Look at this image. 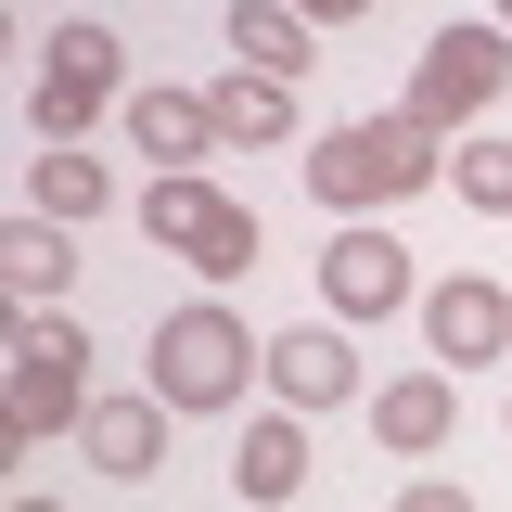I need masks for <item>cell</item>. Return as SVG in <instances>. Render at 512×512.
<instances>
[{
	"label": "cell",
	"instance_id": "6da1fadb",
	"mask_svg": "<svg viewBox=\"0 0 512 512\" xmlns=\"http://www.w3.org/2000/svg\"><path fill=\"white\" fill-rule=\"evenodd\" d=\"M436 167H448V154H436V128L397 103V116H346V128H333V141L308 154V192L359 218V205H397V192H423Z\"/></svg>",
	"mask_w": 512,
	"mask_h": 512
},
{
	"label": "cell",
	"instance_id": "7a4b0ae2",
	"mask_svg": "<svg viewBox=\"0 0 512 512\" xmlns=\"http://www.w3.org/2000/svg\"><path fill=\"white\" fill-rule=\"evenodd\" d=\"M244 372H269V346H256L231 308H167L154 320V397H167V410H231Z\"/></svg>",
	"mask_w": 512,
	"mask_h": 512
},
{
	"label": "cell",
	"instance_id": "3957f363",
	"mask_svg": "<svg viewBox=\"0 0 512 512\" xmlns=\"http://www.w3.org/2000/svg\"><path fill=\"white\" fill-rule=\"evenodd\" d=\"M141 231H154L167 256H192L205 282H244L256 269V205H231V192L192 180V167H167V180L141 192Z\"/></svg>",
	"mask_w": 512,
	"mask_h": 512
},
{
	"label": "cell",
	"instance_id": "277c9868",
	"mask_svg": "<svg viewBox=\"0 0 512 512\" xmlns=\"http://www.w3.org/2000/svg\"><path fill=\"white\" fill-rule=\"evenodd\" d=\"M13 436H64V423H90V333L52 308H26L13 320Z\"/></svg>",
	"mask_w": 512,
	"mask_h": 512
},
{
	"label": "cell",
	"instance_id": "5b68a950",
	"mask_svg": "<svg viewBox=\"0 0 512 512\" xmlns=\"http://www.w3.org/2000/svg\"><path fill=\"white\" fill-rule=\"evenodd\" d=\"M500 77H512V26H436V39H423V77H410V116L448 141L461 116L500 103Z\"/></svg>",
	"mask_w": 512,
	"mask_h": 512
},
{
	"label": "cell",
	"instance_id": "8992f818",
	"mask_svg": "<svg viewBox=\"0 0 512 512\" xmlns=\"http://www.w3.org/2000/svg\"><path fill=\"white\" fill-rule=\"evenodd\" d=\"M116 77H128L116 26H52V64H39V90H26V128H39V141H77V128L116 103Z\"/></svg>",
	"mask_w": 512,
	"mask_h": 512
},
{
	"label": "cell",
	"instance_id": "52a82bcc",
	"mask_svg": "<svg viewBox=\"0 0 512 512\" xmlns=\"http://www.w3.org/2000/svg\"><path fill=\"white\" fill-rule=\"evenodd\" d=\"M320 308H333V320H397V308H410V256L384 244L372 218L333 231V256H320Z\"/></svg>",
	"mask_w": 512,
	"mask_h": 512
},
{
	"label": "cell",
	"instance_id": "ba28073f",
	"mask_svg": "<svg viewBox=\"0 0 512 512\" xmlns=\"http://www.w3.org/2000/svg\"><path fill=\"white\" fill-rule=\"evenodd\" d=\"M423 346L461 359V372H474V359H512V295H500V282H474V269L436 282V295H423Z\"/></svg>",
	"mask_w": 512,
	"mask_h": 512
},
{
	"label": "cell",
	"instance_id": "9c48e42d",
	"mask_svg": "<svg viewBox=\"0 0 512 512\" xmlns=\"http://www.w3.org/2000/svg\"><path fill=\"white\" fill-rule=\"evenodd\" d=\"M77 436H90V461H103L116 487H154V474H167V397H154V384H141V397H90Z\"/></svg>",
	"mask_w": 512,
	"mask_h": 512
},
{
	"label": "cell",
	"instance_id": "30bf717a",
	"mask_svg": "<svg viewBox=\"0 0 512 512\" xmlns=\"http://www.w3.org/2000/svg\"><path fill=\"white\" fill-rule=\"evenodd\" d=\"M269 384H282V410H346L359 397V346L308 320V333H269Z\"/></svg>",
	"mask_w": 512,
	"mask_h": 512
},
{
	"label": "cell",
	"instance_id": "8fae6325",
	"mask_svg": "<svg viewBox=\"0 0 512 512\" xmlns=\"http://www.w3.org/2000/svg\"><path fill=\"white\" fill-rule=\"evenodd\" d=\"M448 423H461V384H448V372H397V384L372 397V436L397 448V461H436Z\"/></svg>",
	"mask_w": 512,
	"mask_h": 512
},
{
	"label": "cell",
	"instance_id": "7c38bea8",
	"mask_svg": "<svg viewBox=\"0 0 512 512\" xmlns=\"http://www.w3.org/2000/svg\"><path fill=\"white\" fill-rule=\"evenodd\" d=\"M128 141H141L154 180H167L192 154H218V116H205V90H128Z\"/></svg>",
	"mask_w": 512,
	"mask_h": 512
},
{
	"label": "cell",
	"instance_id": "4fadbf2b",
	"mask_svg": "<svg viewBox=\"0 0 512 512\" xmlns=\"http://www.w3.org/2000/svg\"><path fill=\"white\" fill-rule=\"evenodd\" d=\"M231 64H256V77H308V13L295 0H231Z\"/></svg>",
	"mask_w": 512,
	"mask_h": 512
},
{
	"label": "cell",
	"instance_id": "5bb4252c",
	"mask_svg": "<svg viewBox=\"0 0 512 512\" xmlns=\"http://www.w3.org/2000/svg\"><path fill=\"white\" fill-rule=\"evenodd\" d=\"M205 116H218V141H256V154H269V141H295V90L256 77V64H231V77L205 90Z\"/></svg>",
	"mask_w": 512,
	"mask_h": 512
},
{
	"label": "cell",
	"instance_id": "9a60e30c",
	"mask_svg": "<svg viewBox=\"0 0 512 512\" xmlns=\"http://www.w3.org/2000/svg\"><path fill=\"white\" fill-rule=\"evenodd\" d=\"M231 487H244V512H282L295 487H308V436H295V410H282V423H256V436L231 448Z\"/></svg>",
	"mask_w": 512,
	"mask_h": 512
},
{
	"label": "cell",
	"instance_id": "2e32d148",
	"mask_svg": "<svg viewBox=\"0 0 512 512\" xmlns=\"http://www.w3.org/2000/svg\"><path fill=\"white\" fill-rule=\"evenodd\" d=\"M64 269H77V256H64V218H39V205H26V218L0 231V282H13V308H52Z\"/></svg>",
	"mask_w": 512,
	"mask_h": 512
},
{
	"label": "cell",
	"instance_id": "e0dca14e",
	"mask_svg": "<svg viewBox=\"0 0 512 512\" xmlns=\"http://www.w3.org/2000/svg\"><path fill=\"white\" fill-rule=\"evenodd\" d=\"M26 192H39V218H64V231L116 205V180H103V167H90L77 141H39V180H26Z\"/></svg>",
	"mask_w": 512,
	"mask_h": 512
},
{
	"label": "cell",
	"instance_id": "ac0fdd59",
	"mask_svg": "<svg viewBox=\"0 0 512 512\" xmlns=\"http://www.w3.org/2000/svg\"><path fill=\"white\" fill-rule=\"evenodd\" d=\"M448 180H461L474 218H512V141H461V167H448Z\"/></svg>",
	"mask_w": 512,
	"mask_h": 512
},
{
	"label": "cell",
	"instance_id": "d6986e66",
	"mask_svg": "<svg viewBox=\"0 0 512 512\" xmlns=\"http://www.w3.org/2000/svg\"><path fill=\"white\" fill-rule=\"evenodd\" d=\"M397 512H474V487H448V474H423V487H397Z\"/></svg>",
	"mask_w": 512,
	"mask_h": 512
},
{
	"label": "cell",
	"instance_id": "ffe728a7",
	"mask_svg": "<svg viewBox=\"0 0 512 512\" xmlns=\"http://www.w3.org/2000/svg\"><path fill=\"white\" fill-rule=\"evenodd\" d=\"M295 13H308V26H359L372 0H295Z\"/></svg>",
	"mask_w": 512,
	"mask_h": 512
},
{
	"label": "cell",
	"instance_id": "44dd1931",
	"mask_svg": "<svg viewBox=\"0 0 512 512\" xmlns=\"http://www.w3.org/2000/svg\"><path fill=\"white\" fill-rule=\"evenodd\" d=\"M13 512H52V500H13Z\"/></svg>",
	"mask_w": 512,
	"mask_h": 512
},
{
	"label": "cell",
	"instance_id": "7402d4cb",
	"mask_svg": "<svg viewBox=\"0 0 512 512\" xmlns=\"http://www.w3.org/2000/svg\"><path fill=\"white\" fill-rule=\"evenodd\" d=\"M500 26H512V0H500Z\"/></svg>",
	"mask_w": 512,
	"mask_h": 512
}]
</instances>
